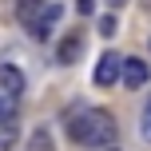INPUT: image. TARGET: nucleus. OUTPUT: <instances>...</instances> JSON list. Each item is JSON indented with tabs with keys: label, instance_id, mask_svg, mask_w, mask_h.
<instances>
[{
	"label": "nucleus",
	"instance_id": "7",
	"mask_svg": "<svg viewBox=\"0 0 151 151\" xmlns=\"http://www.w3.org/2000/svg\"><path fill=\"white\" fill-rule=\"evenodd\" d=\"M16 111H20V99H16L12 91H0V123H12Z\"/></svg>",
	"mask_w": 151,
	"mask_h": 151
},
{
	"label": "nucleus",
	"instance_id": "3",
	"mask_svg": "<svg viewBox=\"0 0 151 151\" xmlns=\"http://www.w3.org/2000/svg\"><path fill=\"white\" fill-rule=\"evenodd\" d=\"M56 24H60V4H56V0H48L44 16H40L36 24H32V36H36V40H48V36H52V28H56Z\"/></svg>",
	"mask_w": 151,
	"mask_h": 151
},
{
	"label": "nucleus",
	"instance_id": "14",
	"mask_svg": "<svg viewBox=\"0 0 151 151\" xmlns=\"http://www.w3.org/2000/svg\"><path fill=\"white\" fill-rule=\"evenodd\" d=\"M107 4H111V8H119V4H127V0H107Z\"/></svg>",
	"mask_w": 151,
	"mask_h": 151
},
{
	"label": "nucleus",
	"instance_id": "8",
	"mask_svg": "<svg viewBox=\"0 0 151 151\" xmlns=\"http://www.w3.org/2000/svg\"><path fill=\"white\" fill-rule=\"evenodd\" d=\"M76 56H80V36H68L60 44V52H56V60L60 64H76Z\"/></svg>",
	"mask_w": 151,
	"mask_h": 151
},
{
	"label": "nucleus",
	"instance_id": "4",
	"mask_svg": "<svg viewBox=\"0 0 151 151\" xmlns=\"http://www.w3.org/2000/svg\"><path fill=\"white\" fill-rule=\"evenodd\" d=\"M123 83H127V88H143L147 83V64L135 60V56H127V60H123Z\"/></svg>",
	"mask_w": 151,
	"mask_h": 151
},
{
	"label": "nucleus",
	"instance_id": "1",
	"mask_svg": "<svg viewBox=\"0 0 151 151\" xmlns=\"http://www.w3.org/2000/svg\"><path fill=\"white\" fill-rule=\"evenodd\" d=\"M68 135L83 147H111L115 143V119L104 107H83V111H72Z\"/></svg>",
	"mask_w": 151,
	"mask_h": 151
},
{
	"label": "nucleus",
	"instance_id": "9",
	"mask_svg": "<svg viewBox=\"0 0 151 151\" xmlns=\"http://www.w3.org/2000/svg\"><path fill=\"white\" fill-rule=\"evenodd\" d=\"M24 151H56V147H52V135H48L44 127H36V131H32V139H28V147H24Z\"/></svg>",
	"mask_w": 151,
	"mask_h": 151
},
{
	"label": "nucleus",
	"instance_id": "10",
	"mask_svg": "<svg viewBox=\"0 0 151 151\" xmlns=\"http://www.w3.org/2000/svg\"><path fill=\"white\" fill-rule=\"evenodd\" d=\"M139 131H143V139L151 143V96H147V104H143V115H139Z\"/></svg>",
	"mask_w": 151,
	"mask_h": 151
},
{
	"label": "nucleus",
	"instance_id": "2",
	"mask_svg": "<svg viewBox=\"0 0 151 151\" xmlns=\"http://www.w3.org/2000/svg\"><path fill=\"white\" fill-rule=\"evenodd\" d=\"M119 76H123V60H119L115 52H104L99 64H96V83H99V88H111Z\"/></svg>",
	"mask_w": 151,
	"mask_h": 151
},
{
	"label": "nucleus",
	"instance_id": "11",
	"mask_svg": "<svg viewBox=\"0 0 151 151\" xmlns=\"http://www.w3.org/2000/svg\"><path fill=\"white\" fill-rule=\"evenodd\" d=\"M12 143H16V127H12V123H4V127H0V151H8Z\"/></svg>",
	"mask_w": 151,
	"mask_h": 151
},
{
	"label": "nucleus",
	"instance_id": "13",
	"mask_svg": "<svg viewBox=\"0 0 151 151\" xmlns=\"http://www.w3.org/2000/svg\"><path fill=\"white\" fill-rule=\"evenodd\" d=\"M76 8H80V12H83V16H88V12H91V8H96V0H76Z\"/></svg>",
	"mask_w": 151,
	"mask_h": 151
},
{
	"label": "nucleus",
	"instance_id": "5",
	"mask_svg": "<svg viewBox=\"0 0 151 151\" xmlns=\"http://www.w3.org/2000/svg\"><path fill=\"white\" fill-rule=\"evenodd\" d=\"M0 91H12V96L24 91V72L16 64H0Z\"/></svg>",
	"mask_w": 151,
	"mask_h": 151
},
{
	"label": "nucleus",
	"instance_id": "6",
	"mask_svg": "<svg viewBox=\"0 0 151 151\" xmlns=\"http://www.w3.org/2000/svg\"><path fill=\"white\" fill-rule=\"evenodd\" d=\"M44 8H48V0H20V4H16V16H20L24 24H36L40 16H44Z\"/></svg>",
	"mask_w": 151,
	"mask_h": 151
},
{
	"label": "nucleus",
	"instance_id": "12",
	"mask_svg": "<svg viewBox=\"0 0 151 151\" xmlns=\"http://www.w3.org/2000/svg\"><path fill=\"white\" fill-rule=\"evenodd\" d=\"M99 32H104V36H111V32H115V16H104V20H99Z\"/></svg>",
	"mask_w": 151,
	"mask_h": 151
}]
</instances>
